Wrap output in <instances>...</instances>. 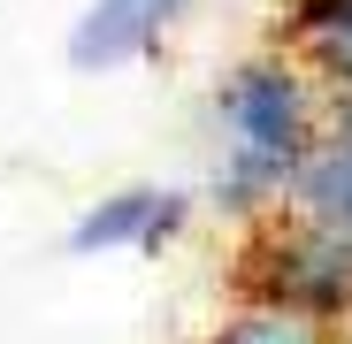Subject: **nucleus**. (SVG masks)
Wrapping results in <instances>:
<instances>
[{
    "mask_svg": "<svg viewBox=\"0 0 352 344\" xmlns=\"http://www.w3.org/2000/svg\"><path fill=\"white\" fill-rule=\"evenodd\" d=\"M214 123H222V168H214L207 199L230 222L283 214L291 168L322 138V77L307 69V54L268 46L214 84Z\"/></svg>",
    "mask_w": 352,
    "mask_h": 344,
    "instance_id": "1",
    "label": "nucleus"
},
{
    "mask_svg": "<svg viewBox=\"0 0 352 344\" xmlns=\"http://www.w3.org/2000/svg\"><path fill=\"white\" fill-rule=\"evenodd\" d=\"M283 214L291 222H314L329 238H352V138L322 130L299 168H291V192H283Z\"/></svg>",
    "mask_w": 352,
    "mask_h": 344,
    "instance_id": "5",
    "label": "nucleus"
},
{
    "mask_svg": "<svg viewBox=\"0 0 352 344\" xmlns=\"http://www.w3.org/2000/svg\"><path fill=\"white\" fill-rule=\"evenodd\" d=\"M199 344H352L344 329L314 321V314H291V306H268V299H245L222 329H207Z\"/></svg>",
    "mask_w": 352,
    "mask_h": 344,
    "instance_id": "6",
    "label": "nucleus"
},
{
    "mask_svg": "<svg viewBox=\"0 0 352 344\" xmlns=\"http://www.w3.org/2000/svg\"><path fill=\"white\" fill-rule=\"evenodd\" d=\"M322 130L352 138V84H329V92H322Z\"/></svg>",
    "mask_w": 352,
    "mask_h": 344,
    "instance_id": "7",
    "label": "nucleus"
},
{
    "mask_svg": "<svg viewBox=\"0 0 352 344\" xmlns=\"http://www.w3.org/2000/svg\"><path fill=\"white\" fill-rule=\"evenodd\" d=\"M192 16V0H92L69 31V69L77 77H107L131 69L146 54H161V38Z\"/></svg>",
    "mask_w": 352,
    "mask_h": 344,
    "instance_id": "3",
    "label": "nucleus"
},
{
    "mask_svg": "<svg viewBox=\"0 0 352 344\" xmlns=\"http://www.w3.org/2000/svg\"><path fill=\"white\" fill-rule=\"evenodd\" d=\"M192 199L184 192H153V184H131V192H115L100 207L77 214L69 229V253H161L176 229H184Z\"/></svg>",
    "mask_w": 352,
    "mask_h": 344,
    "instance_id": "4",
    "label": "nucleus"
},
{
    "mask_svg": "<svg viewBox=\"0 0 352 344\" xmlns=\"http://www.w3.org/2000/svg\"><path fill=\"white\" fill-rule=\"evenodd\" d=\"M238 291L291 306V314H314L329 329H352V238H329L314 222L276 214L238 253Z\"/></svg>",
    "mask_w": 352,
    "mask_h": 344,
    "instance_id": "2",
    "label": "nucleus"
}]
</instances>
